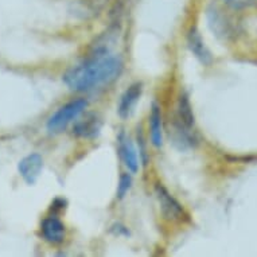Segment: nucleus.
<instances>
[{
	"mask_svg": "<svg viewBox=\"0 0 257 257\" xmlns=\"http://www.w3.org/2000/svg\"><path fill=\"white\" fill-rule=\"evenodd\" d=\"M121 70V58L101 47L94 51L90 58L69 69L63 76V82L72 90L89 92L113 82L118 78Z\"/></svg>",
	"mask_w": 257,
	"mask_h": 257,
	"instance_id": "f257e3e1",
	"label": "nucleus"
},
{
	"mask_svg": "<svg viewBox=\"0 0 257 257\" xmlns=\"http://www.w3.org/2000/svg\"><path fill=\"white\" fill-rule=\"evenodd\" d=\"M88 101L85 98H77L73 101L61 106L49 120H47V131L51 134H59L76 118L80 117V114L86 109Z\"/></svg>",
	"mask_w": 257,
	"mask_h": 257,
	"instance_id": "f03ea898",
	"label": "nucleus"
},
{
	"mask_svg": "<svg viewBox=\"0 0 257 257\" xmlns=\"http://www.w3.org/2000/svg\"><path fill=\"white\" fill-rule=\"evenodd\" d=\"M155 194L159 201L160 210H162V214L165 215V218L170 219V221H178V219L183 218V215H185L183 207L163 186H155Z\"/></svg>",
	"mask_w": 257,
	"mask_h": 257,
	"instance_id": "7ed1b4c3",
	"label": "nucleus"
},
{
	"mask_svg": "<svg viewBox=\"0 0 257 257\" xmlns=\"http://www.w3.org/2000/svg\"><path fill=\"white\" fill-rule=\"evenodd\" d=\"M43 169V159L39 154H30L19 162L18 170L29 185H34Z\"/></svg>",
	"mask_w": 257,
	"mask_h": 257,
	"instance_id": "20e7f679",
	"label": "nucleus"
},
{
	"mask_svg": "<svg viewBox=\"0 0 257 257\" xmlns=\"http://www.w3.org/2000/svg\"><path fill=\"white\" fill-rule=\"evenodd\" d=\"M143 93V85L142 82H135L132 84L125 92L122 93L120 102H118V116L121 118H128L135 109L136 104L139 101L140 96Z\"/></svg>",
	"mask_w": 257,
	"mask_h": 257,
	"instance_id": "39448f33",
	"label": "nucleus"
},
{
	"mask_svg": "<svg viewBox=\"0 0 257 257\" xmlns=\"http://www.w3.org/2000/svg\"><path fill=\"white\" fill-rule=\"evenodd\" d=\"M118 152H120L122 163L125 165L126 169L134 174L138 173L139 159H138V155H136V150L131 140H130V138L124 132H121L118 135Z\"/></svg>",
	"mask_w": 257,
	"mask_h": 257,
	"instance_id": "423d86ee",
	"label": "nucleus"
},
{
	"mask_svg": "<svg viewBox=\"0 0 257 257\" xmlns=\"http://www.w3.org/2000/svg\"><path fill=\"white\" fill-rule=\"evenodd\" d=\"M187 45H189L190 51L194 54V57L198 59L199 62L203 65H209L211 62V54L210 51L207 50V47L205 46L202 37L199 34V31L197 27H191L189 30L187 34Z\"/></svg>",
	"mask_w": 257,
	"mask_h": 257,
	"instance_id": "0eeeda50",
	"label": "nucleus"
},
{
	"mask_svg": "<svg viewBox=\"0 0 257 257\" xmlns=\"http://www.w3.org/2000/svg\"><path fill=\"white\" fill-rule=\"evenodd\" d=\"M102 122L100 120L97 114L89 113L86 114L82 120H78L76 122V125L73 128V132L80 138H85V139H93L100 134Z\"/></svg>",
	"mask_w": 257,
	"mask_h": 257,
	"instance_id": "6e6552de",
	"label": "nucleus"
},
{
	"mask_svg": "<svg viewBox=\"0 0 257 257\" xmlns=\"http://www.w3.org/2000/svg\"><path fill=\"white\" fill-rule=\"evenodd\" d=\"M43 238L50 244H61L65 240V226L57 217H47L42 221Z\"/></svg>",
	"mask_w": 257,
	"mask_h": 257,
	"instance_id": "1a4fd4ad",
	"label": "nucleus"
},
{
	"mask_svg": "<svg viewBox=\"0 0 257 257\" xmlns=\"http://www.w3.org/2000/svg\"><path fill=\"white\" fill-rule=\"evenodd\" d=\"M175 120L181 122L182 125L186 126V128H189V130H191L194 126V112H193L191 104L189 101V97L186 96L185 93H182L179 98H178L177 117H175Z\"/></svg>",
	"mask_w": 257,
	"mask_h": 257,
	"instance_id": "9d476101",
	"label": "nucleus"
},
{
	"mask_svg": "<svg viewBox=\"0 0 257 257\" xmlns=\"http://www.w3.org/2000/svg\"><path fill=\"white\" fill-rule=\"evenodd\" d=\"M150 131H151V142L156 148L163 144V126H162V112L160 106L154 102L151 114H150Z\"/></svg>",
	"mask_w": 257,
	"mask_h": 257,
	"instance_id": "9b49d317",
	"label": "nucleus"
},
{
	"mask_svg": "<svg viewBox=\"0 0 257 257\" xmlns=\"http://www.w3.org/2000/svg\"><path fill=\"white\" fill-rule=\"evenodd\" d=\"M207 19H209V25L213 29V31L218 33V34H228V21H226V18L222 14V11L215 5L209 6V9H207Z\"/></svg>",
	"mask_w": 257,
	"mask_h": 257,
	"instance_id": "f8f14e48",
	"label": "nucleus"
},
{
	"mask_svg": "<svg viewBox=\"0 0 257 257\" xmlns=\"http://www.w3.org/2000/svg\"><path fill=\"white\" fill-rule=\"evenodd\" d=\"M223 5L234 11H245L257 6V0H222Z\"/></svg>",
	"mask_w": 257,
	"mask_h": 257,
	"instance_id": "ddd939ff",
	"label": "nucleus"
},
{
	"mask_svg": "<svg viewBox=\"0 0 257 257\" xmlns=\"http://www.w3.org/2000/svg\"><path fill=\"white\" fill-rule=\"evenodd\" d=\"M132 186V177L130 174H122L117 185V198L122 199Z\"/></svg>",
	"mask_w": 257,
	"mask_h": 257,
	"instance_id": "4468645a",
	"label": "nucleus"
}]
</instances>
